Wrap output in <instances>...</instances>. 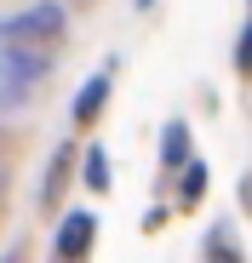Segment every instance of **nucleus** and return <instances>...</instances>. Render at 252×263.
I'll list each match as a JSON object with an SVG mask.
<instances>
[{"label":"nucleus","mask_w":252,"mask_h":263,"mask_svg":"<svg viewBox=\"0 0 252 263\" xmlns=\"http://www.w3.org/2000/svg\"><path fill=\"white\" fill-rule=\"evenodd\" d=\"M69 160H75V155H69V149H58V160H52V178H46V206L58 200V189H63V178H69Z\"/></svg>","instance_id":"7"},{"label":"nucleus","mask_w":252,"mask_h":263,"mask_svg":"<svg viewBox=\"0 0 252 263\" xmlns=\"http://www.w3.org/2000/svg\"><path fill=\"white\" fill-rule=\"evenodd\" d=\"M23 92H29V80L0 58V109H12V103H23Z\"/></svg>","instance_id":"4"},{"label":"nucleus","mask_w":252,"mask_h":263,"mask_svg":"<svg viewBox=\"0 0 252 263\" xmlns=\"http://www.w3.org/2000/svg\"><path fill=\"white\" fill-rule=\"evenodd\" d=\"M235 69H241V74H252V23L241 29V46H235Z\"/></svg>","instance_id":"8"},{"label":"nucleus","mask_w":252,"mask_h":263,"mask_svg":"<svg viewBox=\"0 0 252 263\" xmlns=\"http://www.w3.org/2000/svg\"><path fill=\"white\" fill-rule=\"evenodd\" d=\"M201 183H206V172H201V160H189V178H184V200H195V195H201Z\"/></svg>","instance_id":"9"},{"label":"nucleus","mask_w":252,"mask_h":263,"mask_svg":"<svg viewBox=\"0 0 252 263\" xmlns=\"http://www.w3.org/2000/svg\"><path fill=\"white\" fill-rule=\"evenodd\" d=\"M86 183L92 189H109V155L103 149H86Z\"/></svg>","instance_id":"6"},{"label":"nucleus","mask_w":252,"mask_h":263,"mask_svg":"<svg viewBox=\"0 0 252 263\" xmlns=\"http://www.w3.org/2000/svg\"><path fill=\"white\" fill-rule=\"evenodd\" d=\"M92 212H75L69 223H63V235H58V263H80V252L92 246Z\"/></svg>","instance_id":"2"},{"label":"nucleus","mask_w":252,"mask_h":263,"mask_svg":"<svg viewBox=\"0 0 252 263\" xmlns=\"http://www.w3.org/2000/svg\"><path fill=\"white\" fill-rule=\"evenodd\" d=\"M160 155H166V166H178L184 155H189V126L178 120V126H166V143H160Z\"/></svg>","instance_id":"5"},{"label":"nucleus","mask_w":252,"mask_h":263,"mask_svg":"<svg viewBox=\"0 0 252 263\" xmlns=\"http://www.w3.org/2000/svg\"><path fill=\"white\" fill-rule=\"evenodd\" d=\"M63 40V12L58 6H34V12H23V17H12V23H0V52H12V46H23V52H52Z\"/></svg>","instance_id":"1"},{"label":"nucleus","mask_w":252,"mask_h":263,"mask_svg":"<svg viewBox=\"0 0 252 263\" xmlns=\"http://www.w3.org/2000/svg\"><path fill=\"white\" fill-rule=\"evenodd\" d=\"M241 195H246V206H252V178H246V189H241Z\"/></svg>","instance_id":"11"},{"label":"nucleus","mask_w":252,"mask_h":263,"mask_svg":"<svg viewBox=\"0 0 252 263\" xmlns=\"http://www.w3.org/2000/svg\"><path fill=\"white\" fill-rule=\"evenodd\" d=\"M103 103H109V69H103V74H92V80H86V92L75 98V120H80V126L98 120V109H103Z\"/></svg>","instance_id":"3"},{"label":"nucleus","mask_w":252,"mask_h":263,"mask_svg":"<svg viewBox=\"0 0 252 263\" xmlns=\"http://www.w3.org/2000/svg\"><path fill=\"white\" fill-rule=\"evenodd\" d=\"M212 263H235V252H229V235H212Z\"/></svg>","instance_id":"10"}]
</instances>
